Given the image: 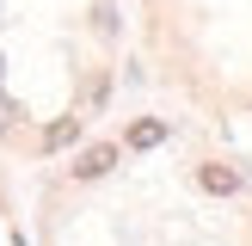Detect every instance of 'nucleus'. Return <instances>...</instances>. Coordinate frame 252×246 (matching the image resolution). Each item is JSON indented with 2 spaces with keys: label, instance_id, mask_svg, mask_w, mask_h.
I'll return each mask as SVG.
<instances>
[{
  "label": "nucleus",
  "instance_id": "nucleus-3",
  "mask_svg": "<svg viewBox=\"0 0 252 246\" xmlns=\"http://www.w3.org/2000/svg\"><path fill=\"white\" fill-rule=\"evenodd\" d=\"M166 142V117H142V123H129V148H160Z\"/></svg>",
  "mask_w": 252,
  "mask_h": 246
},
{
  "label": "nucleus",
  "instance_id": "nucleus-1",
  "mask_svg": "<svg viewBox=\"0 0 252 246\" xmlns=\"http://www.w3.org/2000/svg\"><path fill=\"white\" fill-rule=\"evenodd\" d=\"M111 166H117V148H111V142H98V148H86V154L74 160V179H105Z\"/></svg>",
  "mask_w": 252,
  "mask_h": 246
},
{
  "label": "nucleus",
  "instance_id": "nucleus-2",
  "mask_svg": "<svg viewBox=\"0 0 252 246\" xmlns=\"http://www.w3.org/2000/svg\"><path fill=\"white\" fill-rule=\"evenodd\" d=\"M197 184H203V191H216V197H228V191H240V172L221 166V160H209V166L197 172Z\"/></svg>",
  "mask_w": 252,
  "mask_h": 246
},
{
  "label": "nucleus",
  "instance_id": "nucleus-4",
  "mask_svg": "<svg viewBox=\"0 0 252 246\" xmlns=\"http://www.w3.org/2000/svg\"><path fill=\"white\" fill-rule=\"evenodd\" d=\"M74 135H80V117H56V123H49V129H43V148H49V154H56V148H68Z\"/></svg>",
  "mask_w": 252,
  "mask_h": 246
},
{
  "label": "nucleus",
  "instance_id": "nucleus-5",
  "mask_svg": "<svg viewBox=\"0 0 252 246\" xmlns=\"http://www.w3.org/2000/svg\"><path fill=\"white\" fill-rule=\"evenodd\" d=\"M12 117H19V105H12V98H6V92H0V135H6V129H12Z\"/></svg>",
  "mask_w": 252,
  "mask_h": 246
}]
</instances>
